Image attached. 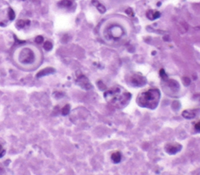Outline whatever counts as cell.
<instances>
[{
  "label": "cell",
  "instance_id": "obj_1",
  "mask_svg": "<svg viewBox=\"0 0 200 175\" xmlns=\"http://www.w3.org/2000/svg\"><path fill=\"white\" fill-rule=\"evenodd\" d=\"M16 63L23 68H34L39 59L38 49L34 47L24 46L18 49L16 55Z\"/></svg>",
  "mask_w": 200,
  "mask_h": 175
},
{
  "label": "cell",
  "instance_id": "obj_2",
  "mask_svg": "<svg viewBox=\"0 0 200 175\" xmlns=\"http://www.w3.org/2000/svg\"><path fill=\"white\" fill-rule=\"evenodd\" d=\"M104 97L106 100L117 107H124L129 103L131 94L120 88L114 87L105 92Z\"/></svg>",
  "mask_w": 200,
  "mask_h": 175
},
{
  "label": "cell",
  "instance_id": "obj_3",
  "mask_svg": "<svg viewBox=\"0 0 200 175\" xmlns=\"http://www.w3.org/2000/svg\"><path fill=\"white\" fill-rule=\"evenodd\" d=\"M160 99V92L156 89H149L146 92L140 93L138 96L137 102L142 107L149 108L151 110L156 109Z\"/></svg>",
  "mask_w": 200,
  "mask_h": 175
},
{
  "label": "cell",
  "instance_id": "obj_4",
  "mask_svg": "<svg viewBox=\"0 0 200 175\" xmlns=\"http://www.w3.org/2000/svg\"><path fill=\"white\" fill-rule=\"evenodd\" d=\"M129 84H131L132 86L135 87H142L144 86L147 81L145 77H143L142 74L138 73H133L132 74L128 75V81Z\"/></svg>",
  "mask_w": 200,
  "mask_h": 175
},
{
  "label": "cell",
  "instance_id": "obj_5",
  "mask_svg": "<svg viewBox=\"0 0 200 175\" xmlns=\"http://www.w3.org/2000/svg\"><path fill=\"white\" fill-rule=\"evenodd\" d=\"M77 84L81 86L82 88L84 89H90L92 88V85L90 84L88 79L83 74H80V75H77Z\"/></svg>",
  "mask_w": 200,
  "mask_h": 175
},
{
  "label": "cell",
  "instance_id": "obj_6",
  "mask_svg": "<svg viewBox=\"0 0 200 175\" xmlns=\"http://www.w3.org/2000/svg\"><path fill=\"white\" fill-rule=\"evenodd\" d=\"M181 148H182V146L180 144L168 143L165 146V151L167 153H169L171 155H173V154H176L177 153H178L181 149Z\"/></svg>",
  "mask_w": 200,
  "mask_h": 175
},
{
  "label": "cell",
  "instance_id": "obj_7",
  "mask_svg": "<svg viewBox=\"0 0 200 175\" xmlns=\"http://www.w3.org/2000/svg\"><path fill=\"white\" fill-rule=\"evenodd\" d=\"M55 72H56V70L54 68H52V67H46L45 69L41 70L39 72H38L37 74H36V77L39 78V77H44V76L52 74Z\"/></svg>",
  "mask_w": 200,
  "mask_h": 175
},
{
  "label": "cell",
  "instance_id": "obj_8",
  "mask_svg": "<svg viewBox=\"0 0 200 175\" xmlns=\"http://www.w3.org/2000/svg\"><path fill=\"white\" fill-rule=\"evenodd\" d=\"M92 4L95 6V8L98 9V11H99L100 13H106V7H105L103 5H102L99 1H97V0H92Z\"/></svg>",
  "mask_w": 200,
  "mask_h": 175
},
{
  "label": "cell",
  "instance_id": "obj_9",
  "mask_svg": "<svg viewBox=\"0 0 200 175\" xmlns=\"http://www.w3.org/2000/svg\"><path fill=\"white\" fill-rule=\"evenodd\" d=\"M182 116L186 119H192L196 117V113L193 110H185L182 113Z\"/></svg>",
  "mask_w": 200,
  "mask_h": 175
},
{
  "label": "cell",
  "instance_id": "obj_10",
  "mask_svg": "<svg viewBox=\"0 0 200 175\" xmlns=\"http://www.w3.org/2000/svg\"><path fill=\"white\" fill-rule=\"evenodd\" d=\"M111 159H112V160L115 164L120 163V160H121V154H120V152H116V153H113L112 156H111Z\"/></svg>",
  "mask_w": 200,
  "mask_h": 175
},
{
  "label": "cell",
  "instance_id": "obj_11",
  "mask_svg": "<svg viewBox=\"0 0 200 175\" xmlns=\"http://www.w3.org/2000/svg\"><path fill=\"white\" fill-rule=\"evenodd\" d=\"M168 85H169V87L170 88H171V89L173 90V91H178V89H179V84L176 81H174V80H171V81H168Z\"/></svg>",
  "mask_w": 200,
  "mask_h": 175
},
{
  "label": "cell",
  "instance_id": "obj_12",
  "mask_svg": "<svg viewBox=\"0 0 200 175\" xmlns=\"http://www.w3.org/2000/svg\"><path fill=\"white\" fill-rule=\"evenodd\" d=\"M58 5L61 7H70L72 5V2L70 0H62L58 3Z\"/></svg>",
  "mask_w": 200,
  "mask_h": 175
},
{
  "label": "cell",
  "instance_id": "obj_13",
  "mask_svg": "<svg viewBox=\"0 0 200 175\" xmlns=\"http://www.w3.org/2000/svg\"><path fill=\"white\" fill-rule=\"evenodd\" d=\"M30 22H29V20H19L17 23H16V25H17V27L18 28H23V27H24L26 25H27V23H29Z\"/></svg>",
  "mask_w": 200,
  "mask_h": 175
},
{
  "label": "cell",
  "instance_id": "obj_14",
  "mask_svg": "<svg viewBox=\"0 0 200 175\" xmlns=\"http://www.w3.org/2000/svg\"><path fill=\"white\" fill-rule=\"evenodd\" d=\"M43 47H44V49H45L46 51H50V50L52 49L53 45H52V43L51 41H46L44 43Z\"/></svg>",
  "mask_w": 200,
  "mask_h": 175
},
{
  "label": "cell",
  "instance_id": "obj_15",
  "mask_svg": "<svg viewBox=\"0 0 200 175\" xmlns=\"http://www.w3.org/2000/svg\"><path fill=\"white\" fill-rule=\"evenodd\" d=\"M15 13L13 11V9L12 8H9V11H8V17L10 20H13L15 19Z\"/></svg>",
  "mask_w": 200,
  "mask_h": 175
},
{
  "label": "cell",
  "instance_id": "obj_16",
  "mask_svg": "<svg viewBox=\"0 0 200 175\" xmlns=\"http://www.w3.org/2000/svg\"><path fill=\"white\" fill-rule=\"evenodd\" d=\"M70 105H66V106L62 109V114H63V116L67 115V114L70 113Z\"/></svg>",
  "mask_w": 200,
  "mask_h": 175
},
{
  "label": "cell",
  "instance_id": "obj_17",
  "mask_svg": "<svg viewBox=\"0 0 200 175\" xmlns=\"http://www.w3.org/2000/svg\"><path fill=\"white\" fill-rule=\"evenodd\" d=\"M160 13L159 11H153V20H156L160 16Z\"/></svg>",
  "mask_w": 200,
  "mask_h": 175
},
{
  "label": "cell",
  "instance_id": "obj_18",
  "mask_svg": "<svg viewBox=\"0 0 200 175\" xmlns=\"http://www.w3.org/2000/svg\"><path fill=\"white\" fill-rule=\"evenodd\" d=\"M160 77H162V79H163V80H167V74L165 73V71H164V70H163V69H162V70H160Z\"/></svg>",
  "mask_w": 200,
  "mask_h": 175
},
{
  "label": "cell",
  "instance_id": "obj_19",
  "mask_svg": "<svg viewBox=\"0 0 200 175\" xmlns=\"http://www.w3.org/2000/svg\"><path fill=\"white\" fill-rule=\"evenodd\" d=\"M35 41L38 44H41L44 41V38L42 36H37L36 38H35Z\"/></svg>",
  "mask_w": 200,
  "mask_h": 175
},
{
  "label": "cell",
  "instance_id": "obj_20",
  "mask_svg": "<svg viewBox=\"0 0 200 175\" xmlns=\"http://www.w3.org/2000/svg\"><path fill=\"white\" fill-rule=\"evenodd\" d=\"M125 12H126V13H127L128 16H134V15H135V13H134V12H133V10H132V9H131V8H128V9H127Z\"/></svg>",
  "mask_w": 200,
  "mask_h": 175
},
{
  "label": "cell",
  "instance_id": "obj_21",
  "mask_svg": "<svg viewBox=\"0 0 200 175\" xmlns=\"http://www.w3.org/2000/svg\"><path fill=\"white\" fill-rule=\"evenodd\" d=\"M5 154V150L3 149L2 146L0 144V158H2V156H4Z\"/></svg>",
  "mask_w": 200,
  "mask_h": 175
},
{
  "label": "cell",
  "instance_id": "obj_22",
  "mask_svg": "<svg viewBox=\"0 0 200 175\" xmlns=\"http://www.w3.org/2000/svg\"><path fill=\"white\" fill-rule=\"evenodd\" d=\"M190 83H191V81H190V80H189L188 77H185V78H184V85H189Z\"/></svg>",
  "mask_w": 200,
  "mask_h": 175
},
{
  "label": "cell",
  "instance_id": "obj_23",
  "mask_svg": "<svg viewBox=\"0 0 200 175\" xmlns=\"http://www.w3.org/2000/svg\"><path fill=\"white\" fill-rule=\"evenodd\" d=\"M195 128H196V131H198L199 132H200V120L198 122V123H196V125H195Z\"/></svg>",
  "mask_w": 200,
  "mask_h": 175
}]
</instances>
